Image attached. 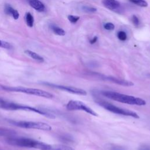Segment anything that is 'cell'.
<instances>
[{"instance_id": "603a6c76", "label": "cell", "mask_w": 150, "mask_h": 150, "mask_svg": "<svg viewBox=\"0 0 150 150\" xmlns=\"http://www.w3.org/2000/svg\"><path fill=\"white\" fill-rule=\"evenodd\" d=\"M82 9L84 11H85L86 12H90V13H92V12H95L96 11H97V9L93 7H90V6H84L82 7Z\"/></svg>"}, {"instance_id": "484cf974", "label": "cell", "mask_w": 150, "mask_h": 150, "mask_svg": "<svg viewBox=\"0 0 150 150\" xmlns=\"http://www.w3.org/2000/svg\"><path fill=\"white\" fill-rule=\"evenodd\" d=\"M138 150H150V148L149 146L146 145H143L141 146Z\"/></svg>"}, {"instance_id": "2e32d148", "label": "cell", "mask_w": 150, "mask_h": 150, "mask_svg": "<svg viewBox=\"0 0 150 150\" xmlns=\"http://www.w3.org/2000/svg\"><path fill=\"white\" fill-rule=\"evenodd\" d=\"M51 29H52L53 32L56 35H59V36H64L66 34L65 31L62 28H61L59 26H57L54 25H52L51 26Z\"/></svg>"}, {"instance_id": "8fae6325", "label": "cell", "mask_w": 150, "mask_h": 150, "mask_svg": "<svg viewBox=\"0 0 150 150\" xmlns=\"http://www.w3.org/2000/svg\"><path fill=\"white\" fill-rule=\"evenodd\" d=\"M30 6L39 12H43L45 9V5L39 0H29Z\"/></svg>"}, {"instance_id": "d6986e66", "label": "cell", "mask_w": 150, "mask_h": 150, "mask_svg": "<svg viewBox=\"0 0 150 150\" xmlns=\"http://www.w3.org/2000/svg\"><path fill=\"white\" fill-rule=\"evenodd\" d=\"M0 47L6 49H11L12 47V46L8 42L0 40Z\"/></svg>"}, {"instance_id": "ffe728a7", "label": "cell", "mask_w": 150, "mask_h": 150, "mask_svg": "<svg viewBox=\"0 0 150 150\" xmlns=\"http://www.w3.org/2000/svg\"><path fill=\"white\" fill-rule=\"evenodd\" d=\"M117 37L118 39H120L121 41H125L127 39V36L125 32L124 31H120L117 33Z\"/></svg>"}, {"instance_id": "277c9868", "label": "cell", "mask_w": 150, "mask_h": 150, "mask_svg": "<svg viewBox=\"0 0 150 150\" xmlns=\"http://www.w3.org/2000/svg\"><path fill=\"white\" fill-rule=\"evenodd\" d=\"M0 90L7 91H12V92H19L25 93L30 95H34L39 97H42L46 98H52L54 97V96L45 90H42L38 88H28L21 86H7L0 84Z\"/></svg>"}, {"instance_id": "ba28073f", "label": "cell", "mask_w": 150, "mask_h": 150, "mask_svg": "<svg viewBox=\"0 0 150 150\" xmlns=\"http://www.w3.org/2000/svg\"><path fill=\"white\" fill-rule=\"evenodd\" d=\"M42 84H45L47 86H49V87H53V88L64 90V91H67V92L72 93V94L82 95V96H86L87 94V92L84 90L79 88H77L75 87L63 86V85H58V84H55L47 83V82H42Z\"/></svg>"}, {"instance_id": "4316f807", "label": "cell", "mask_w": 150, "mask_h": 150, "mask_svg": "<svg viewBox=\"0 0 150 150\" xmlns=\"http://www.w3.org/2000/svg\"><path fill=\"white\" fill-rule=\"evenodd\" d=\"M97 41V36H94L93 39H91L90 40V43L91 44H94V43H95Z\"/></svg>"}, {"instance_id": "5b68a950", "label": "cell", "mask_w": 150, "mask_h": 150, "mask_svg": "<svg viewBox=\"0 0 150 150\" xmlns=\"http://www.w3.org/2000/svg\"><path fill=\"white\" fill-rule=\"evenodd\" d=\"M96 102L101 107L113 113L125 116H129L135 118H139L138 115L135 112H134L129 110L117 107L114 104L104 100H96Z\"/></svg>"}, {"instance_id": "d4e9b609", "label": "cell", "mask_w": 150, "mask_h": 150, "mask_svg": "<svg viewBox=\"0 0 150 150\" xmlns=\"http://www.w3.org/2000/svg\"><path fill=\"white\" fill-rule=\"evenodd\" d=\"M131 20H132V22L133 24H134L135 26H138L139 21L138 18L136 15H132V18H131Z\"/></svg>"}, {"instance_id": "83f0119b", "label": "cell", "mask_w": 150, "mask_h": 150, "mask_svg": "<svg viewBox=\"0 0 150 150\" xmlns=\"http://www.w3.org/2000/svg\"><path fill=\"white\" fill-rule=\"evenodd\" d=\"M112 150H125L124 148H121V147H120V146H115V147H113Z\"/></svg>"}, {"instance_id": "44dd1931", "label": "cell", "mask_w": 150, "mask_h": 150, "mask_svg": "<svg viewBox=\"0 0 150 150\" xmlns=\"http://www.w3.org/2000/svg\"><path fill=\"white\" fill-rule=\"evenodd\" d=\"M60 139L64 142H71L73 141V138L69 135H63Z\"/></svg>"}, {"instance_id": "3957f363", "label": "cell", "mask_w": 150, "mask_h": 150, "mask_svg": "<svg viewBox=\"0 0 150 150\" xmlns=\"http://www.w3.org/2000/svg\"><path fill=\"white\" fill-rule=\"evenodd\" d=\"M0 108L6 110H23V111H31L34 112L38 114H39L40 115H44L47 118H55V115L53 114H51L50 112H47L46 111H43L42 110H39L38 108H36L35 107H32L28 105H22L16 104L13 102L8 101L6 100H4L3 101L0 103Z\"/></svg>"}, {"instance_id": "7c38bea8", "label": "cell", "mask_w": 150, "mask_h": 150, "mask_svg": "<svg viewBox=\"0 0 150 150\" xmlns=\"http://www.w3.org/2000/svg\"><path fill=\"white\" fill-rule=\"evenodd\" d=\"M16 135V132L13 129L6 128H0V137L6 138Z\"/></svg>"}, {"instance_id": "9a60e30c", "label": "cell", "mask_w": 150, "mask_h": 150, "mask_svg": "<svg viewBox=\"0 0 150 150\" xmlns=\"http://www.w3.org/2000/svg\"><path fill=\"white\" fill-rule=\"evenodd\" d=\"M47 150H74L73 148L64 145H50V147Z\"/></svg>"}, {"instance_id": "e0dca14e", "label": "cell", "mask_w": 150, "mask_h": 150, "mask_svg": "<svg viewBox=\"0 0 150 150\" xmlns=\"http://www.w3.org/2000/svg\"><path fill=\"white\" fill-rule=\"evenodd\" d=\"M25 21L27 25L32 28L33 26V23H34V19L33 16L30 12H27L25 15Z\"/></svg>"}, {"instance_id": "7402d4cb", "label": "cell", "mask_w": 150, "mask_h": 150, "mask_svg": "<svg viewBox=\"0 0 150 150\" xmlns=\"http://www.w3.org/2000/svg\"><path fill=\"white\" fill-rule=\"evenodd\" d=\"M68 20L72 23H76L80 19V17L79 16H74V15H69L67 16Z\"/></svg>"}, {"instance_id": "5bb4252c", "label": "cell", "mask_w": 150, "mask_h": 150, "mask_svg": "<svg viewBox=\"0 0 150 150\" xmlns=\"http://www.w3.org/2000/svg\"><path fill=\"white\" fill-rule=\"evenodd\" d=\"M25 53L28 56H29L32 59H34V60H36L38 62H43L44 61V59L41 56H40L38 53H35V52H33L32 50H26L25 51Z\"/></svg>"}, {"instance_id": "6da1fadb", "label": "cell", "mask_w": 150, "mask_h": 150, "mask_svg": "<svg viewBox=\"0 0 150 150\" xmlns=\"http://www.w3.org/2000/svg\"><path fill=\"white\" fill-rule=\"evenodd\" d=\"M5 142L13 146L25 148H33L40 150H47L50 147V145L35 140L33 139L25 137H18L16 136L5 138Z\"/></svg>"}, {"instance_id": "9c48e42d", "label": "cell", "mask_w": 150, "mask_h": 150, "mask_svg": "<svg viewBox=\"0 0 150 150\" xmlns=\"http://www.w3.org/2000/svg\"><path fill=\"white\" fill-rule=\"evenodd\" d=\"M101 78L103 79H104L105 80L112 82L114 83L121 85L123 86H127V87H130L134 86V83L132 81H128L126 80L121 79L120 78H117L115 77H112V76H101Z\"/></svg>"}, {"instance_id": "8992f818", "label": "cell", "mask_w": 150, "mask_h": 150, "mask_svg": "<svg viewBox=\"0 0 150 150\" xmlns=\"http://www.w3.org/2000/svg\"><path fill=\"white\" fill-rule=\"evenodd\" d=\"M9 122L18 127L27 129H36L43 131H50L52 127L47 123L36 121H14L9 120Z\"/></svg>"}, {"instance_id": "52a82bcc", "label": "cell", "mask_w": 150, "mask_h": 150, "mask_svg": "<svg viewBox=\"0 0 150 150\" xmlns=\"http://www.w3.org/2000/svg\"><path fill=\"white\" fill-rule=\"evenodd\" d=\"M66 108L70 111L81 110L84 111L92 115L97 116V114L91 108L80 101L70 100L66 104Z\"/></svg>"}, {"instance_id": "7a4b0ae2", "label": "cell", "mask_w": 150, "mask_h": 150, "mask_svg": "<svg viewBox=\"0 0 150 150\" xmlns=\"http://www.w3.org/2000/svg\"><path fill=\"white\" fill-rule=\"evenodd\" d=\"M101 94L105 97L122 103L137 105H144L146 104V102L144 100L132 96H129L111 91H101Z\"/></svg>"}, {"instance_id": "cb8c5ba5", "label": "cell", "mask_w": 150, "mask_h": 150, "mask_svg": "<svg viewBox=\"0 0 150 150\" xmlns=\"http://www.w3.org/2000/svg\"><path fill=\"white\" fill-rule=\"evenodd\" d=\"M104 28L108 30H112L114 29V25L111 22H107L104 24Z\"/></svg>"}, {"instance_id": "ac0fdd59", "label": "cell", "mask_w": 150, "mask_h": 150, "mask_svg": "<svg viewBox=\"0 0 150 150\" xmlns=\"http://www.w3.org/2000/svg\"><path fill=\"white\" fill-rule=\"evenodd\" d=\"M131 2L141 7H146L148 3L145 0H129Z\"/></svg>"}, {"instance_id": "30bf717a", "label": "cell", "mask_w": 150, "mask_h": 150, "mask_svg": "<svg viewBox=\"0 0 150 150\" xmlns=\"http://www.w3.org/2000/svg\"><path fill=\"white\" fill-rule=\"evenodd\" d=\"M102 4L110 10H116L120 6V3L117 0H102Z\"/></svg>"}, {"instance_id": "f1b7e54d", "label": "cell", "mask_w": 150, "mask_h": 150, "mask_svg": "<svg viewBox=\"0 0 150 150\" xmlns=\"http://www.w3.org/2000/svg\"><path fill=\"white\" fill-rule=\"evenodd\" d=\"M4 100L3 98H1V97H0V103H1V102H2V101H3Z\"/></svg>"}, {"instance_id": "4fadbf2b", "label": "cell", "mask_w": 150, "mask_h": 150, "mask_svg": "<svg viewBox=\"0 0 150 150\" xmlns=\"http://www.w3.org/2000/svg\"><path fill=\"white\" fill-rule=\"evenodd\" d=\"M5 12L8 15H11L15 19H18L19 16V13L16 9H13L9 5H6L5 8Z\"/></svg>"}]
</instances>
